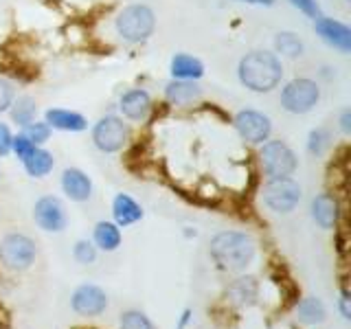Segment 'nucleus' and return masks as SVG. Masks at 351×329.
<instances>
[{
	"label": "nucleus",
	"mask_w": 351,
	"mask_h": 329,
	"mask_svg": "<svg viewBox=\"0 0 351 329\" xmlns=\"http://www.w3.org/2000/svg\"><path fill=\"white\" fill-rule=\"evenodd\" d=\"M226 294H228L230 303H235V305H241V307L252 305L257 301V294H259L257 279L255 277H239L228 285Z\"/></svg>",
	"instance_id": "obj_20"
},
{
	"label": "nucleus",
	"mask_w": 351,
	"mask_h": 329,
	"mask_svg": "<svg viewBox=\"0 0 351 329\" xmlns=\"http://www.w3.org/2000/svg\"><path fill=\"white\" fill-rule=\"evenodd\" d=\"M130 138L128 123L117 114H106L93 125V145L104 154H117Z\"/></svg>",
	"instance_id": "obj_6"
},
{
	"label": "nucleus",
	"mask_w": 351,
	"mask_h": 329,
	"mask_svg": "<svg viewBox=\"0 0 351 329\" xmlns=\"http://www.w3.org/2000/svg\"><path fill=\"white\" fill-rule=\"evenodd\" d=\"M51 125L47 123V121H31L29 125L22 127V134H25L33 145H44L49 138H51Z\"/></svg>",
	"instance_id": "obj_26"
},
{
	"label": "nucleus",
	"mask_w": 351,
	"mask_h": 329,
	"mask_svg": "<svg viewBox=\"0 0 351 329\" xmlns=\"http://www.w3.org/2000/svg\"><path fill=\"white\" fill-rule=\"evenodd\" d=\"M312 217L321 228H334L340 217L338 200L332 193H321L312 200Z\"/></svg>",
	"instance_id": "obj_17"
},
{
	"label": "nucleus",
	"mask_w": 351,
	"mask_h": 329,
	"mask_svg": "<svg viewBox=\"0 0 351 329\" xmlns=\"http://www.w3.org/2000/svg\"><path fill=\"white\" fill-rule=\"evenodd\" d=\"M71 305H73V310L82 316H99L108 307V296L99 285L86 283L73 292Z\"/></svg>",
	"instance_id": "obj_12"
},
{
	"label": "nucleus",
	"mask_w": 351,
	"mask_h": 329,
	"mask_svg": "<svg viewBox=\"0 0 351 329\" xmlns=\"http://www.w3.org/2000/svg\"><path fill=\"white\" fill-rule=\"evenodd\" d=\"M171 80H191L197 82L204 75V64L189 53H176L169 64Z\"/></svg>",
	"instance_id": "obj_18"
},
{
	"label": "nucleus",
	"mask_w": 351,
	"mask_h": 329,
	"mask_svg": "<svg viewBox=\"0 0 351 329\" xmlns=\"http://www.w3.org/2000/svg\"><path fill=\"white\" fill-rule=\"evenodd\" d=\"M329 145V132L325 127H316L310 132V138H307V151L314 154V156H321Z\"/></svg>",
	"instance_id": "obj_28"
},
{
	"label": "nucleus",
	"mask_w": 351,
	"mask_h": 329,
	"mask_svg": "<svg viewBox=\"0 0 351 329\" xmlns=\"http://www.w3.org/2000/svg\"><path fill=\"white\" fill-rule=\"evenodd\" d=\"M112 215L117 226H130L143 217V208L134 197H130L128 193H119L112 200Z\"/></svg>",
	"instance_id": "obj_19"
},
{
	"label": "nucleus",
	"mask_w": 351,
	"mask_h": 329,
	"mask_svg": "<svg viewBox=\"0 0 351 329\" xmlns=\"http://www.w3.org/2000/svg\"><path fill=\"white\" fill-rule=\"evenodd\" d=\"M165 99L169 106L189 108L202 99V86L191 80H171L165 86Z\"/></svg>",
	"instance_id": "obj_13"
},
{
	"label": "nucleus",
	"mask_w": 351,
	"mask_h": 329,
	"mask_svg": "<svg viewBox=\"0 0 351 329\" xmlns=\"http://www.w3.org/2000/svg\"><path fill=\"white\" fill-rule=\"evenodd\" d=\"M281 108L290 114H307L321 101V86L310 77H294L281 88Z\"/></svg>",
	"instance_id": "obj_4"
},
{
	"label": "nucleus",
	"mask_w": 351,
	"mask_h": 329,
	"mask_svg": "<svg viewBox=\"0 0 351 329\" xmlns=\"http://www.w3.org/2000/svg\"><path fill=\"white\" fill-rule=\"evenodd\" d=\"M117 36L128 44H141L152 38L156 29V14L149 5L134 3L123 7L114 18Z\"/></svg>",
	"instance_id": "obj_3"
},
{
	"label": "nucleus",
	"mask_w": 351,
	"mask_h": 329,
	"mask_svg": "<svg viewBox=\"0 0 351 329\" xmlns=\"http://www.w3.org/2000/svg\"><path fill=\"white\" fill-rule=\"evenodd\" d=\"M95 244L101 250H117L121 246V228L114 222H99L95 226Z\"/></svg>",
	"instance_id": "obj_24"
},
{
	"label": "nucleus",
	"mask_w": 351,
	"mask_h": 329,
	"mask_svg": "<svg viewBox=\"0 0 351 329\" xmlns=\"http://www.w3.org/2000/svg\"><path fill=\"white\" fill-rule=\"evenodd\" d=\"M9 114H11V121L18 123L20 127L29 125L31 121H36L38 117V101L29 95H22V97H16L14 103L9 106Z\"/></svg>",
	"instance_id": "obj_23"
},
{
	"label": "nucleus",
	"mask_w": 351,
	"mask_h": 329,
	"mask_svg": "<svg viewBox=\"0 0 351 329\" xmlns=\"http://www.w3.org/2000/svg\"><path fill=\"white\" fill-rule=\"evenodd\" d=\"M121 329H156L149 318L138 310H128L121 314Z\"/></svg>",
	"instance_id": "obj_27"
},
{
	"label": "nucleus",
	"mask_w": 351,
	"mask_h": 329,
	"mask_svg": "<svg viewBox=\"0 0 351 329\" xmlns=\"http://www.w3.org/2000/svg\"><path fill=\"white\" fill-rule=\"evenodd\" d=\"M314 31H316V36L325 44H329L332 49H336L340 53L351 51V29L345 25V22L321 16L314 20Z\"/></svg>",
	"instance_id": "obj_11"
},
{
	"label": "nucleus",
	"mask_w": 351,
	"mask_h": 329,
	"mask_svg": "<svg viewBox=\"0 0 351 329\" xmlns=\"http://www.w3.org/2000/svg\"><path fill=\"white\" fill-rule=\"evenodd\" d=\"M263 204L274 213H292L301 202V186L292 178H270L261 191Z\"/></svg>",
	"instance_id": "obj_8"
},
{
	"label": "nucleus",
	"mask_w": 351,
	"mask_h": 329,
	"mask_svg": "<svg viewBox=\"0 0 351 329\" xmlns=\"http://www.w3.org/2000/svg\"><path fill=\"white\" fill-rule=\"evenodd\" d=\"M119 110L130 121H145L152 112V97L143 88H132V90L121 95Z\"/></svg>",
	"instance_id": "obj_14"
},
{
	"label": "nucleus",
	"mask_w": 351,
	"mask_h": 329,
	"mask_svg": "<svg viewBox=\"0 0 351 329\" xmlns=\"http://www.w3.org/2000/svg\"><path fill=\"white\" fill-rule=\"evenodd\" d=\"M62 191L69 195L73 202H86L88 197L93 195V180L88 178L86 171L77 167H69L62 173Z\"/></svg>",
	"instance_id": "obj_15"
},
{
	"label": "nucleus",
	"mask_w": 351,
	"mask_h": 329,
	"mask_svg": "<svg viewBox=\"0 0 351 329\" xmlns=\"http://www.w3.org/2000/svg\"><path fill=\"white\" fill-rule=\"evenodd\" d=\"M14 99H16L14 84L5 80V77H0V112H7L9 106L14 103Z\"/></svg>",
	"instance_id": "obj_32"
},
{
	"label": "nucleus",
	"mask_w": 351,
	"mask_h": 329,
	"mask_svg": "<svg viewBox=\"0 0 351 329\" xmlns=\"http://www.w3.org/2000/svg\"><path fill=\"white\" fill-rule=\"evenodd\" d=\"M261 169L268 178H290L299 167L294 149L283 141H266L259 149Z\"/></svg>",
	"instance_id": "obj_5"
},
{
	"label": "nucleus",
	"mask_w": 351,
	"mask_h": 329,
	"mask_svg": "<svg viewBox=\"0 0 351 329\" xmlns=\"http://www.w3.org/2000/svg\"><path fill=\"white\" fill-rule=\"evenodd\" d=\"M11 141H14V134L7 123L0 121V156H9L11 154Z\"/></svg>",
	"instance_id": "obj_33"
},
{
	"label": "nucleus",
	"mask_w": 351,
	"mask_h": 329,
	"mask_svg": "<svg viewBox=\"0 0 351 329\" xmlns=\"http://www.w3.org/2000/svg\"><path fill=\"white\" fill-rule=\"evenodd\" d=\"M25 164V171L31 175V178H44V175H49L55 167V158L49 149H42V147H36L25 160H20Z\"/></svg>",
	"instance_id": "obj_21"
},
{
	"label": "nucleus",
	"mask_w": 351,
	"mask_h": 329,
	"mask_svg": "<svg viewBox=\"0 0 351 329\" xmlns=\"http://www.w3.org/2000/svg\"><path fill=\"white\" fill-rule=\"evenodd\" d=\"M233 125L237 130V134L241 136V141L250 143V145H261V143H266L272 134L270 117L252 108L239 110L233 119Z\"/></svg>",
	"instance_id": "obj_9"
},
{
	"label": "nucleus",
	"mask_w": 351,
	"mask_h": 329,
	"mask_svg": "<svg viewBox=\"0 0 351 329\" xmlns=\"http://www.w3.org/2000/svg\"><path fill=\"white\" fill-rule=\"evenodd\" d=\"M288 3H290L294 9H299L303 16L312 18V20H316V18H321V16H323L321 5H318L316 0H288Z\"/></svg>",
	"instance_id": "obj_31"
},
{
	"label": "nucleus",
	"mask_w": 351,
	"mask_h": 329,
	"mask_svg": "<svg viewBox=\"0 0 351 329\" xmlns=\"http://www.w3.org/2000/svg\"><path fill=\"white\" fill-rule=\"evenodd\" d=\"M338 123H340V130H343L345 134H351V110L349 108H345L343 112H340Z\"/></svg>",
	"instance_id": "obj_34"
},
{
	"label": "nucleus",
	"mask_w": 351,
	"mask_h": 329,
	"mask_svg": "<svg viewBox=\"0 0 351 329\" xmlns=\"http://www.w3.org/2000/svg\"><path fill=\"white\" fill-rule=\"evenodd\" d=\"M235 3H246V5H259V7H272L277 0H235Z\"/></svg>",
	"instance_id": "obj_36"
},
{
	"label": "nucleus",
	"mask_w": 351,
	"mask_h": 329,
	"mask_svg": "<svg viewBox=\"0 0 351 329\" xmlns=\"http://www.w3.org/2000/svg\"><path fill=\"white\" fill-rule=\"evenodd\" d=\"M208 255L213 257L217 268L239 272L255 257V241L250 235L239 230H222L211 239Z\"/></svg>",
	"instance_id": "obj_2"
},
{
	"label": "nucleus",
	"mask_w": 351,
	"mask_h": 329,
	"mask_svg": "<svg viewBox=\"0 0 351 329\" xmlns=\"http://www.w3.org/2000/svg\"><path fill=\"white\" fill-rule=\"evenodd\" d=\"M340 314H343V318H351V310H349V292H343V296H340Z\"/></svg>",
	"instance_id": "obj_35"
},
{
	"label": "nucleus",
	"mask_w": 351,
	"mask_h": 329,
	"mask_svg": "<svg viewBox=\"0 0 351 329\" xmlns=\"http://www.w3.org/2000/svg\"><path fill=\"white\" fill-rule=\"evenodd\" d=\"M73 257L80 263H93L97 259V246L88 239H80L73 248Z\"/></svg>",
	"instance_id": "obj_29"
},
{
	"label": "nucleus",
	"mask_w": 351,
	"mask_h": 329,
	"mask_svg": "<svg viewBox=\"0 0 351 329\" xmlns=\"http://www.w3.org/2000/svg\"><path fill=\"white\" fill-rule=\"evenodd\" d=\"M33 219L47 233H60L66 228V208L60 197L44 195L33 206Z\"/></svg>",
	"instance_id": "obj_10"
},
{
	"label": "nucleus",
	"mask_w": 351,
	"mask_h": 329,
	"mask_svg": "<svg viewBox=\"0 0 351 329\" xmlns=\"http://www.w3.org/2000/svg\"><path fill=\"white\" fill-rule=\"evenodd\" d=\"M237 80L250 93H272L283 80V64L277 53L255 49L237 64Z\"/></svg>",
	"instance_id": "obj_1"
},
{
	"label": "nucleus",
	"mask_w": 351,
	"mask_h": 329,
	"mask_svg": "<svg viewBox=\"0 0 351 329\" xmlns=\"http://www.w3.org/2000/svg\"><path fill=\"white\" fill-rule=\"evenodd\" d=\"M44 121L51 125V130H62V132H84L88 127V121L84 114L75 112V110H66V108L47 110Z\"/></svg>",
	"instance_id": "obj_16"
},
{
	"label": "nucleus",
	"mask_w": 351,
	"mask_h": 329,
	"mask_svg": "<svg viewBox=\"0 0 351 329\" xmlns=\"http://www.w3.org/2000/svg\"><path fill=\"white\" fill-rule=\"evenodd\" d=\"M272 44H274V53L281 55V58H288V60H296L305 53L303 40L296 36L294 31H279L277 36H274Z\"/></svg>",
	"instance_id": "obj_22"
},
{
	"label": "nucleus",
	"mask_w": 351,
	"mask_h": 329,
	"mask_svg": "<svg viewBox=\"0 0 351 329\" xmlns=\"http://www.w3.org/2000/svg\"><path fill=\"white\" fill-rule=\"evenodd\" d=\"M36 147H38V145H33V143H31L25 134H22V132H20V134H16L14 141H11V151H14L20 160H25Z\"/></svg>",
	"instance_id": "obj_30"
},
{
	"label": "nucleus",
	"mask_w": 351,
	"mask_h": 329,
	"mask_svg": "<svg viewBox=\"0 0 351 329\" xmlns=\"http://www.w3.org/2000/svg\"><path fill=\"white\" fill-rule=\"evenodd\" d=\"M38 257L36 241L25 233H9L0 239V261L9 270H27Z\"/></svg>",
	"instance_id": "obj_7"
},
{
	"label": "nucleus",
	"mask_w": 351,
	"mask_h": 329,
	"mask_svg": "<svg viewBox=\"0 0 351 329\" xmlns=\"http://www.w3.org/2000/svg\"><path fill=\"white\" fill-rule=\"evenodd\" d=\"M296 314H299V321L305 325H318V323H323L327 316L323 301L316 299V296H307V299H303L299 303Z\"/></svg>",
	"instance_id": "obj_25"
}]
</instances>
